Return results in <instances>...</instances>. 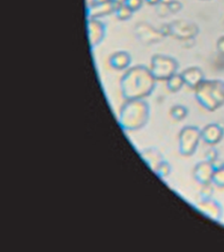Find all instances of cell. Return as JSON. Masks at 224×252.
<instances>
[{
    "label": "cell",
    "instance_id": "1",
    "mask_svg": "<svg viewBox=\"0 0 224 252\" xmlns=\"http://www.w3.org/2000/svg\"><path fill=\"white\" fill-rule=\"evenodd\" d=\"M155 78L150 70L143 65L128 69L120 80V89L126 100L142 99L149 96L155 89Z\"/></svg>",
    "mask_w": 224,
    "mask_h": 252
},
{
    "label": "cell",
    "instance_id": "2",
    "mask_svg": "<svg viewBox=\"0 0 224 252\" xmlns=\"http://www.w3.org/2000/svg\"><path fill=\"white\" fill-rule=\"evenodd\" d=\"M149 118L147 103L142 99L126 100L120 110V125L126 130H135L145 125Z\"/></svg>",
    "mask_w": 224,
    "mask_h": 252
},
{
    "label": "cell",
    "instance_id": "3",
    "mask_svg": "<svg viewBox=\"0 0 224 252\" xmlns=\"http://www.w3.org/2000/svg\"><path fill=\"white\" fill-rule=\"evenodd\" d=\"M196 100L208 111L224 104V83L220 80H203L195 89Z\"/></svg>",
    "mask_w": 224,
    "mask_h": 252
},
{
    "label": "cell",
    "instance_id": "4",
    "mask_svg": "<svg viewBox=\"0 0 224 252\" xmlns=\"http://www.w3.org/2000/svg\"><path fill=\"white\" fill-rule=\"evenodd\" d=\"M178 63L167 55L156 54L150 61V72L155 80L167 81L178 70Z\"/></svg>",
    "mask_w": 224,
    "mask_h": 252
},
{
    "label": "cell",
    "instance_id": "5",
    "mask_svg": "<svg viewBox=\"0 0 224 252\" xmlns=\"http://www.w3.org/2000/svg\"><path fill=\"white\" fill-rule=\"evenodd\" d=\"M201 140V130L195 126H187L179 135V149L183 156H192Z\"/></svg>",
    "mask_w": 224,
    "mask_h": 252
},
{
    "label": "cell",
    "instance_id": "6",
    "mask_svg": "<svg viewBox=\"0 0 224 252\" xmlns=\"http://www.w3.org/2000/svg\"><path fill=\"white\" fill-rule=\"evenodd\" d=\"M198 27L187 21H175L169 25V34L181 40H190L198 34Z\"/></svg>",
    "mask_w": 224,
    "mask_h": 252
},
{
    "label": "cell",
    "instance_id": "7",
    "mask_svg": "<svg viewBox=\"0 0 224 252\" xmlns=\"http://www.w3.org/2000/svg\"><path fill=\"white\" fill-rule=\"evenodd\" d=\"M87 37L92 48L98 46L106 34V26L98 19H87L86 22Z\"/></svg>",
    "mask_w": 224,
    "mask_h": 252
},
{
    "label": "cell",
    "instance_id": "8",
    "mask_svg": "<svg viewBox=\"0 0 224 252\" xmlns=\"http://www.w3.org/2000/svg\"><path fill=\"white\" fill-rule=\"evenodd\" d=\"M117 5L111 0H98L97 2L87 6L86 16L87 19H100L108 15L114 14Z\"/></svg>",
    "mask_w": 224,
    "mask_h": 252
},
{
    "label": "cell",
    "instance_id": "9",
    "mask_svg": "<svg viewBox=\"0 0 224 252\" xmlns=\"http://www.w3.org/2000/svg\"><path fill=\"white\" fill-rule=\"evenodd\" d=\"M214 167L212 162L208 160L201 161L196 166L194 169V178L198 182L199 184H204L212 183L213 173H214Z\"/></svg>",
    "mask_w": 224,
    "mask_h": 252
},
{
    "label": "cell",
    "instance_id": "10",
    "mask_svg": "<svg viewBox=\"0 0 224 252\" xmlns=\"http://www.w3.org/2000/svg\"><path fill=\"white\" fill-rule=\"evenodd\" d=\"M201 140L208 145H215L224 138V130L217 124H210L201 130Z\"/></svg>",
    "mask_w": 224,
    "mask_h": 252
},
{
    "label": "cell",
    "instance_id": "11",
    "mask_svg": "<svg viewBox=\"0 0 224 252\" xmlns=\"http://www.w3.org/2000/svg\"><path fill=\"white\" fill-rule=\"evenodd\" d=\"M181 75L184 80L185 85L193 89H196L204 80V73L201 69L196 66H191L185 69Z\"/></svg>",
    "mask_w": 224,
    "mask_h": 252
},
{
    "label": "cell",
    "instance_id": "12",
    "mask_svg": "<svg viewBox=\"0 0 224 252\" xmlns=\"http://www.w3.org/2000/svg\"><path fill=\"white\" fill-rule=\"evenodd\" d=\"M198 209L207 218L213 220H219L222 215L221 207L212 198H206L199 204Z\"/></svg>",
    "mask_w": 224,
    "mask_h": 252
},
{
    "label": "cell",
    "instance_id": "13",
    "mask_svg": "<svg viewBox=\"0 0 224 252\" xmlns=\"http://www.w3.org/2000/svg\"><path fill=\"white\" fill-rule=\"evenodd\" d=\"M110 66L115 70H124L130 67L131 63V57L127 52L124 51H118L114 52L110 56L109 59Z\"/></svg>",
    "mask_w": 224,
    "mask_h": 252
},
{
    "label": "cell",
    "instance_id": "14",
    "mask_svg": "<svg viewBox=\"0 0 224 252\" xmlns=\"http://www.w3.org/2000/svg\"><path fill=\"white\" fill-rule=\"evenodd\" d=\"M167 88L170 92H178L185 85L184 80L181 74L175 73L167 80Z\"/></svg>",
    "mask_w": 224,
    "mask_h": 252
},
{
    "label": "cell",
    "instance_id": "15",
    "mask_svg": "<svg viewBox=\"0 0 224 252\" xmlns=\"http://www.w3.org/2000/svg\"><path fill=\"white\" fill-rule=\"evenodd\" d=\"M133 13L134 11L132 9L124 3V4H120L116 7L114 15H116L118 20H121V21H125V20H130V18L132 17Z\"/></svg>",
    "mask_w": 224,
    "mask_h": 252
},
{
    "label": "cell",
    "instance_id": "16",
    "mask_svg": "<svg viewBox=\"0 0 224 252\" xmlns=\"http://www.w3.org/2000/svg\"><path fill=\"white\" fill-rule=\"evenodd\" d=\"M212 183L219 188H224V167L214 171Z\"/></svg>",
    "mask_w": 224,
    "mask_h": 252
},
{
    "label": "cell",
    "instance_id": "17",
    "mask_svg": "<svg viewBox=\"0 0 224 252\" xmlns=\"http://www.w3.org/2000/svg\"><path fill=\"white\" fill-rule=\"evenodd\" d=\"M170 115L176 121H181L187 116V110L185 107L176 105V106L173 107L170 110Z\"/></svg>",
    "mask_w": 224,
    "mask_h": 252
},
{
    "label": "cell",
    "instance_id": "18",
    "mask_svg": "<svg viewBox=\"0 0 224 252\" xmlns=\"http://www.w3.org/2000/svg\"><path fill=\"white\" fill-rule=\"evenodd\" d=\"M144 0H126L125 4L132 9L133 11L135 12L140 9L144 3Z\"/></svg>",
    "mask_w": 224,
    "mask_h": 252
},
{
    "label": "cell",
    "instance_id": "19",
    "mask_svg": "<svg viewBox=\"0 0 224 252\" xmlns=\"http://www.w3.org/2000/svg\"><path fill=\"white\" fill-rule=\"evenodd\" d=\"M156 169H157L159 176H161V177H167V176L169 175L170 167H169V165H168L167 162L162 161V162L159 165L158 167H157Z\"/></svg>",
    "mask_w": 224,
    "mask_h": 252
},
{
    "label": "cell",
    "instance_id": "20",
    "mask_svg": "<svg viewBox=\"0 0 224 252\" xmlns=\"http://www.w3.org/2000/svg\"><path fill=\"white\" fill-rule=\"evenodd\" d=\"M213 193V189L212 185H211V183H210V184H204L203 188H202V190H201V196H202L203 199L211 198Z\"/></svg>",
    "mask_w": 224,
    "mask_h": 252
},
{
    "label": "cell",
    "instance_id": "21",
    "mask_svg": "<svg viewBox=\"0 0 224 252\" xmlns=\"http://www.w3.org/2000/svg\"><path fill=\"white\" fill-rule=\"evenodd\" d=\"M168 6H169L170 13H176V12H178L179 10L181 9V7H182L181 3H179L178 1H176V0H174L173 2L169 3Z\"/></svg>",
    "mask_w": 224,
    "mask_h": 252
},
{
    "label": "cell",
    "instance_id": "22",
    "mask_svg": "<svg viewBox=\"0 0 224 252\" xmlns=\"http://www.w3.org/2000/svg\"><path fill=\"white\" fill-rule=\"evenodd\" d=\"M217 51L219 54L224 56V35L219 38L217 41Z\"/></svg>",
    "mask_w": 224,
    "mask_h": 252
},
{
    "label": "cell",
    "instance_id": "23",
    "mask_svg": "<svg viewBox=\"0 0 224 252\" xmlns=\"http://www.w3.org/2000/svg\"><path fill=\"white\" fill-rule=\"evenodd\" d=\"M218 158V152H216L215 150H209L207 153V160L212 162L213 160H216Z\"/></svg>",
    "mask_w": 224,
    "mask_h": 252
},
{
    "label": "cell",
    "instance_id": "24",
    "mask_svg": "<svg viewBox=\"0 0 224 252\" xmlns=\"http://www.w3.org/2000/svg\"><path fill=\"white\" fill-rule=\"evenodd\" d=\"M145 3H148L149 5H158L161 3V0H144Z\"/></svg>",
    "mask_w": 224,
    "mask_h": 252
},
{
    "label": "cell",
    "instance_id": "25",
    "mask_svg": "<svg viewBox=\"0 0 224 252\" xmlns=\"http://www.w3.org/2000/svg\"><path fill=\"white\" fill-rule=\"evenodd\" d=\"M111 1L117 6L124 4L126 2V0H111Z\"/></svg>",
    "mask_w": 224,
    "mask_h": 252
}]
</instances>
